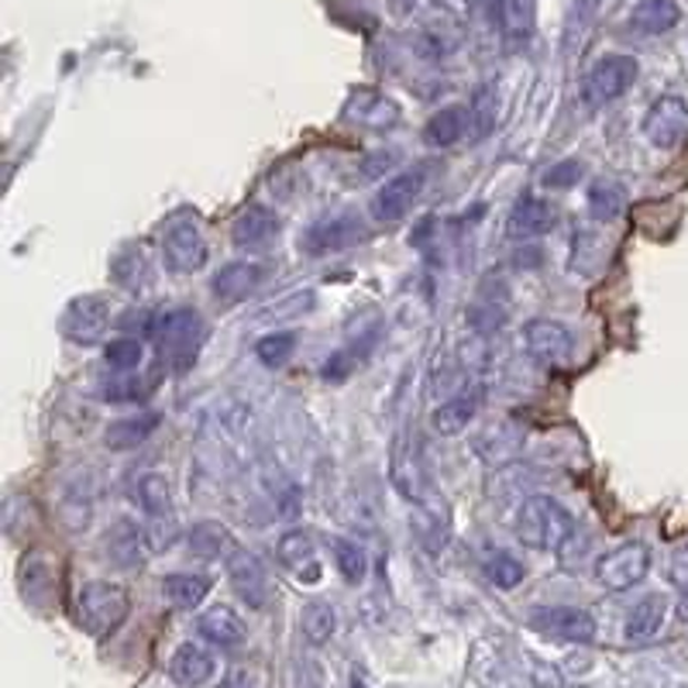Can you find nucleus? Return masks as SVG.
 Returning <instances> with one entry per match:
<instances>
[{
	"label": "nucleus",
	"mask_w": 688,
	"mask_h": 688,
	"mask_svg": "<svg viewBox=\"0 0 688 688\" xmlns=\"http://www.w3.org/2000/svg\"><path fill=\"white\" fill-rule=\"evenodd\" d=\"M469 128H472V110L462 104H451V107H441L434 118L423 125V141L430 149H451L469 135Z\"/></svg>",
	"instance_id": "nucleus-24"
},
{
	"label": "nucleus",
	"mask_w": 688,
	"mask_h": 688,
	"mask_svg": "<svg viewBox=\"0 0 688 688\" xmlns=\"http://www.w3.org/2000/svg\"><path fill=\"white\" fill-rule=\"evenodd\" d=\"M641 66L634 55H602V60L585 73V83H582V100L589 110H599V107H606L613 104L616 97H623L630 86H634Z\"/></svg>",
	"instance_id": "nucleus-6"
},
{
	"label": "nucleus",
	"mask_w": 688,
	"mask_h": 688,
	"mask_svg": "<svg viewBox=\"0 0 688 688\" xmlns=\"http://www.w3.org/2000/svg\"><path fill=\"white\" fill-rule=\"evenodd\" d=\"M665 616H668V599L665 595H644L634 610L626 613V626H623V634L626 641H634V644H644L651 637L662 634V626H665Z\"/></svg>",
	"instance_id": "nucleus-27"
},
{
	"label": "nucleus",
	"mask_w": 688,
	"mask_h": 688,
	"mask_svg": "<svg viewBox=\"0 0 688 688\" xmlns=\"http://www.w3.org/2000/svg\"><path fill=\"white\" fill-rule=\"evenodd\" d=\"M352 688H368V685H365V678H358V675H352Z\"/></svg>",
	"instance_id": "nucleus-49"
},
{
	"label": "nucleus",
	"mask_w": 688,
	"mask_h": 688,
	"mask_svg": "<svg viewBox=\"0 0 688 688\" xmlns=\"http://www.w3.org/2000/svg\"><path fill=\"white\" fill-rule=\"evenodd\" d=\"M530 626L537 630V634H548L555 641H571V644H589L595 637V620L576 606L537 610V613H530Z\"/></svg>",
	"instance_id": "nucleus-17"
},
{
	"label": "nucleus",
	"mask_w": 688,
	"mask_h": 688,
	"mask_svg": "<svg viewBox=\"0 0 688 688\" xmlns=\"http://www.w3.org/2000/svg\"><path fill=\"white\" fill-rule=\"evenodd\" d=\"M128 613H131V595L118 582H86L76 595V623L97 641L118 634Z\"/></svg>",
	"instance_id": "nucleus-3"
},
{
	"label": "nucleus",
	"mask_w": 688,
	"mask_h": 688,
	"mask_svg": "<svg viewBox=\"0 0 688 688\" xmlns=\"http://www.w3.org/2000/svg\"><path fill=\"white\" fill-rule=\"evenodd\" d=\"M217 671V662H214V654L207 647H200V644H183L176 647V654H172V662H169V675L176 678L183 688H200V685H207Z\"/></svg>",
	"instance_id": "nucleus-26"
},
{
	"label": "nucleus",
	"mask_w": 688,
	"mask_h": 688,
	"mask_svg": "<svg viewBox=\"0 0 688 688\" xmlns=\"http://www.w3.org/2000/svg\"><path fill=\"white\" fill-rule=\"evenodd\" d=\"M313 303H318V297H313V290H297V293H286L282 300L269 303L258 318H272V321H300L307 310H313Z\"/></svg>",
	"instance_id": "nucleus-42"
},
{
	"label": "nucleus",
	"mask_w": 688,
	"mask_h": 688,
	"mask_svg": "<svg viewBox=\"0 0 688 688\" xmlns=\"http://www.w3.org/2000/svg\"><path fill=\"white\" fill-rule=\"evenodd\" d=\"M681 616L688 620V592H685V599H681Z\"/></svg>",
	"instance_id": "nucleus-50"
},
{
	"label": "nucleus",
	"mask_w": 688,
	"mask_h": 688,
	"mask_svg": "<svg viewBox=\"0 0 688 688\" xmlns=\"http://www.w3.org/2000/svg\"><path fill=\"white\" fill-rule=\"evenodd\" d=\"M668 579L671 585H678L681 592H688V540L678 544L671 551V561H668Z\"/></svg>",
	"instance_id": "nucleus-47"
},
{
	"label": "nucleus",
	"mask_w": 688,
	"mask_h": 688,
	"mask_svg": "<svg viewBox=\"0 0 688 688\" xmlns=\"http://www.w3.org/2000/svg\"><path fill=\"white\" fill-rule=\"evenodd\" d=\"M110 318H114V303L110 297H100V293H83L76 300L66 303L63 318H60V331L73 341V344H97L104 341L107 327H110Z\"/></svg>",
	"instance_id": "nucleus-8"
},
{
	"label": "nucleus",
	"mask_w": 688,
	"mask_h": 688,
	"mask_svg": "<svg viewBox=\"0 0 688 688\" xmlns=\"http://www.w3.org/2000/svg\"><path fill=\"white\" fill-rule=\"evenodd\" d=\"M368 232H365V224L352 214H334V217H324L318 221L307 232L303 238V248L307 251H341V248H352L358 241H365Z\"/></svg>",
	"instance_id": "nucleus-20"
},
{
	"label": "nucleus",
	"mask_w": 688,
	"mask_h": 688,
	"mask_svg": "<svg viewBox=\"0 0 688 688\" xmlns=\"http://www.w3.org/2000/svg\"><path fill=\"white\" fill-rule=\"evenodd\" d=\"M516 537L534 551H561L576 537V520L558 499L530 496L516 513Z\"/></svg>",
	"instance_id": "nucleus-1"
},
{
	"label": "nucleus",
	"mask_w": 688,
	"mask_h": 688,
	"mask_svg": "<svg viewBox=\"0 0 688 688\" xmlns=\"http://www.w3.org/2000/svg\"><path fill=\"white\" fill-rule=\"evenodd\" d=\"M162 423L159 413H138V417H128V420H118V423H110L107 427V434H104V444L114 448V451H128V448H138V444H146L152 438V430Z\"/></svg>",
	"instance_id": "nucleus-32"
},
{
	"label": "nucleus",
	"mask_w": 688,
	"mask_h": 688,
	"mask_svg": "<svg viewBox=\"0 0 688 688\" xmlns=\"http://www.w3.org/2000/svg\"><path fill=\"white\" fill-rule=\"evenodd\" d=\"M599 4H602V0H571V11H568V21H565V45L568 49L582 45Z\"/></svg>",
	"instance_id": "nucleus-43"
},
{
	"label": "nucleus",
	"mask_w": 688,
	"mask_h": 688,
	"mask_svg": "<svg viewBox=\"0 0 688 688\" xmlns=\"http://www.w3.org/2000/svg\"><path fill=\"white\" fill-rule=\"evenodd\" d=\"M211 592V582L204 576H169L162 582V595L169 606H176V610H196L200 602L207 599Z\"/></svg>",
	"instance_id": "nucleus-34"
},
{
	"label": "nucleus",
	"mask_w": 688,
	"mask_h": 688,
	"mask_svg": "<svg viewBox=\"0 0 688 688\" xmlns=\"http://www.w3.org/2000/svg\"><path fill=\"white\" fill-rule=\"evenodd\" d=\"M300 626H303V637L313 647H324L334 637V630H337V613H334L331 602H324V599L307 602V610L300 616Z\"/></svg>",
	"instance_id": "nucleus-36"
},
{
	"label": "nucleus",
	"mask_w": 688,
	"mask_h": 688,
	"mask_svg": "<svg viewBox=\"0 0 688 688\" xmlns=\"http://www.w3.org/2000/svg\"><path fill=\"white\" fill-rule=\"evenodd\" d=\"M135 499L141 513H146V534L152 540V551H169L180 540V513L169 490V479L159 472H146L135 482Z\"/></svg>",
	"instance_id": "nucleus-4"
},
{
	"label": "nucleus",
	"mask_w": 688,
	"mask_h": 688,
	"mask_svg": "<svg viewBox=\"0 0 688 688\" xmlns=\"http://www.w3.org/2000/svg\"><path fill=\"white\" fill-rule=\"evenodd\" d=\"M585 204H589V214L595 221H616L623 211H626V190L616 183V180H595L589 186V196H585Z\"/></svg>",
	"instance_id": "nucleus-33"
},
{
	"label": "nucleus",
	"mask_w": 688,
	"mask_h": 688,
	"mask_svg": "<svg viewBox=\"0 0 688 688\" xmlns=\"http://www.w3.org/2000/svg\"><path fill=\"white\" fill-rule=\"evenodd\" d=\"M293 352H297V334H290V331L266 334L262 341L255 344V355L266 368H282L286 362L293 358Z\"/></svg>",
	"instance_id": "nucleus-40"
},
{
	"label": "nucleus",
	"mask_w": 688,
	"mask_h": 688,
	"mask_svg": "<svg viewBox=\"0 0 688 688\" xmlns=\"http://www.w3.org/2000/svg\"><path fill=\"white\" fill-rule=\"evenodd\" d=\"M524 576H527V568L506 551H496L485 558V579H490L496 589H516L524 582Z\"/></svg>",
	"instance_id": "nucleus-41"
},
{
	"label": "nucleus",
	"mask_w": 688,
	"mask_h": 688,
	"mask_svg": "<svg viewBox=\"0 0 688 688\" xmlns=\"http://www.w3.org/2000/svg\"><path fill=\"white\" fill-rule=\"evenodd\" d=\"M155 321H159V318H155L152 310H128L125 318L118 321V327H121V331H138L141 337H152V334H155Z\"/></svg>",
	"instance_id": "nucleus-46"
},
{
	"label": "nucleus",
	"mask_w": 688,
	"mask_h": 688,
	"mask_svg": "<svg viewBox=\"0 0 688 688\" xmlns=\"http://www.w3.org/2000/svg\"><path fill=\"white\" fill-rule=\"evenodd\" d=\"M496 21L509 49H520L530 39V11L524 0H496Z\"/></svg>",
	"instance_id": "nucleus-35"
},
{
	"label": "nucleus",
	"mask_w": 688,
	"mask_h": 688,
	"mask_svg": "<svg viewBox=\"0 0 688 688\" xmlns=\"http://www.w3.org/2000/svg\"><path fill=\"white\" fill-rule=\"evenodd\" d=\"M331 548H334V565H337V571H341V579L348 582V585L365 582L368 558H365V551H362V544L337 537V540L331 544Z\"/></svg>",
	"instance_id": "nucleus-38"
},
{
	"label": "nucleus",
	"mask_w": 688,
	"mask_h": 688,
	"mask_svg": "<svg viewBox=\"0 0 688 688\" xmlns=\"http://www.w3.org/2000/svg\"><path fill=\"white\" fill-rule=\"evenodd\" d=\"M110 279L118 282V286H125V290H131V293H146V290H152L155 269H152L149 251L141 248V245L121 248L118 255L110 258Z\"/></svg>",
	"instance_id": "nucleus-23"
},
{
	"label": "nucleus",
	"mask_w": 688,
	"mask_h": 688,
	"mask_svg": "<svg viewBox=\"0 0 688 688\" xmlns=\"http://www.w3.org/2000/svg\"><path fill=\"white\" fill-rule=\"evenodd\" d=\"M524 344H527V355L540 362L544 368H561L576 355V337H571V331L561 321H548V318H537L524 327Z\"/></svg>",
	"instance_id": "nucleus-11"
},
{
	"label": "nucleus",
	"mask_w": 688,
	"mask_h": 688,
	"mask_svg": "<svg viewBox=\"0 0 688 688\" xmlns=\"http://www.w3.org/2000/svg\"><path fill=\"white\" fill-rule=\"evenodd\" d=\"M141 358H146V344H141V337H118V341L104 344V365L114 372H135L141 365Z\"/></svg>",
	"instance_id": "nucleus-39"
},
{
	"label": "nucleus",
	"mask_w": 688,
	"mask_h": 688,
	"mask_svg": "<svg viewBox=\"0 0 688 688\" xmlns=\"http://www.w3.org/2000/svg\"><path fill=\"white\" fill-rule=\"evenodd\" d=\"M204 318L193 310V307H172L165 313H159L155 321V348H159V358L165 368H190L196 362V352L200 344H204Z\"/></svg>",
	"instance_id": "nucleus-2"
},
{
	"label": "nucleus",
	"mask_w": 688,
	"mask_h": 688,
	"mask_svg": "<svg viewBox=\"0 0 688 688\" xmlns=\"http://www.w3.org/2000/svg\"><path fill=\"white\" fill-rule=\"evenodd\" d=\"M551 227H555V207L548 204V200L524 196L520 204L513 207L509 221H506V235L513 241H530V238L548 235Z\"/></svg>",
	"instance_id": "nucleus-22"
},
{
	"label": "nucleus",
	"mask_w": 688,
	"mask_h": 688,
	"mask_svg": "<svg viewBox=\"0 0 688 688\" xmlns=\"http://www.w3.org/2000/svg\"><path fill=\"white\" fill-rule=\"evenodd\" d=\"M186 548H190V555L207 558V561H214V558H232L238 551L235 548V534L227 530L224 524H217V520L196 524L190 530V537H186Z\"/></svg>",
	"instance_id": "nucleus-31"
},
{
	"label": "nucleus",
	"mask_w": 688,
	"mask_h": 688,
	"mask_svg": "<svg viewBox=\"0 0 688 688\" xmlns=\"http://www.w3.org/2000/svg\"><path fill=\"white\" fill-rule=\"evenodd\" d=\"M678 21H681V8L675 0H634V11H630V24L641 35H665Z\"/></svg>",
	"instance_id": "nucleus-30"
},
{
	"label": "nucleus",
	"mask_w": 688,
	"mask_h": 688,
	"mask_svg": "<svg viewBox=\"0 0 688 688\" xmlns=\"http://www.w3.org/2000/svg\"><path fill=\"white\" fill-rule=\"evenodd\" d=\"M582 176H585V165L579 159H568V162H558V165H551L548 172H544V186L568 190V186H576Z\"/></svg>",
	"instance_id": "nucleus-45"
},
{
	"label": "nucleus",
	"mask_w": 688,
	"mask_h": 688,
	"mask_svg": "<svg viewBox=\"0 0 688 688\" xmlns=\"http://www.w3.org/2000/svg\"><path fill=\"white\" fill-rule=\"evenodd\" d=\"M149 551H152L149 534L138 530V524H131V520L114 524L104 534V555L110 558L114 568H121V571H138L141 565H146Z\"/></svg>",
	"instance_id": "nucleus-19"
},
{
	"label": "nucleus",
	"mask_w": 688,
	"mask_h": 688,
	"mask_svg": "<svg viewBox=\"0 0 688 688\" xmlns=\"http://www.w3.org/2000/svg\"><path fill=\"white\" fill-rule=\"evenodd\" d=\"M155 389V379H146V376H131V372H118L114 379H107L100 386V396L107 404H141L149 393Z\"/></svg>",
	"instance_id": "nucleus-37"
},
{
	"label": "nucleus",
	"mask_w": 688,
	"mask_h": 688,
	"mask_svg": "<svg viewBox=\"0 0 688 688\" xmlns=\"http://www.w3.org/2000/svg\"><path fill=\"white\" fill-rule=\"evenodd\" d=\"M647 571H651L647 544L630 540V544H623V548L602 555L595 561V582L602 589H610V592H630V589L641 585L647 579Z\"/></svg>",
	"instance_id": "nucleus-9"
},
{
	"label": "nucleus",
	"mask_w": 688,
	"mask_h": 688,
	"mask_svg": "<svg viewBox=\"0 0 688 688\" xmlns=\"http://www.w3.org/2000/svg\"><path fill=\"white\" fill-rule=\"evenodd\" d=\"M279 232H282L279 214L269 211V207L251 204V207H245V211L235 217V224H232V241H235V248H241V251L262 255V251H269V248L279 241Z\"/></svg>",
	"instance_id": "nucleus-16"
},
{
	"label": "nucleus",
	"mask_w": 688,
	"mask_h": 688,
	"mask_svg": "<svg viewBox=\"0 0 688 688\" xmlns=\"http://www.w3.org/2000/svg\"><path fill=\"white\" fill-rule=\"evenodd\" d=\"M341 118L355 128H365V131H393L399 125V118H404V110H399V104L389 94L362 86V90H355L348 97V104H344Z\"/></svg>",
	"instance_id": "nucleus-13"
},
{
	"label": "nucleus",
	"mask_w": 688,
	"mask_h": 688,
	"mask_svg": "<svg viewBox=\"0 0 688 688\" xmlns=\"http://www.w3.org/2000/svg\"><path fill=\"white\" fill-rule=\"evenodd\" d=\"M644 138L651 141L654 149L662 152H675L681 141L688 138V104L675 94H665L657 97L647 114H644V125H641Z\"/></svg>",
	"instance_id": "nucleus-10"
},
{
	"label": "nucleus",
	"mask_w": 688,
	"mask_h": 688,
	"mask_svg": "<svg viewBox=\"0 0 688 688\" xmlns=\"http://www.w3.org/2000/svg\"><path fill=\"white\" fill-rule=\"evenodd\" d=\"M276 555H279V565L290 571L300 585H318L324 579L318 540H313L307 530H286L276 544Z\"/></svg>",
	"instance_id": "nucleus-15"
},
{
	"label": "nucleus",
	"mask_w": 688,
	"mask_h": 688,
	"mask_svg": "<svg viewBox=\"0 0 688 688\" xmlns=\"http://www.w3.org/2000/svg\"><path fill=\"white\" fill-rule=\"evenodd\" d=\"M389 479L396 485V493L404 496L407 503H417L423 499L430 490H427V475H423V462H420V448L417 441L407 434H396L393 441V458H389Z\"/></svg>",
	"instance_id": "nucleus-14"
},
{
	"label": "nucleus",
	"mask_w": 688,
	"mask_h": 688,
	"mask_svg": "<svg viewBox=\"0 0 688 688\" xmlns=\"http://www.w3.org/2000/svg\"><path fill=\"white\" fill-rule=\"evenodd\" d=\"M479 407H482L479 389H465V393L451 396L448 404H441L434 413H430V427H434V434H441V438H454L479 417Z\"/></svg>",
	"instance_id": "nucleus-25"
},
{
	"label": "nucleus",
	"mask_w": 688,
	"mask_h": 688,
	"mask_svg": "<svg viewBox=\"0 0 688 688\" xmlns=\"http://www.w3.org/2000/svg\"><path fill=\"white\" fill-rule=\"evenodd\" d=\"M410 530L417 537V544L427 551V555H441L451 540V506L444 496L438 493H427L423 499L413 503V513H410Z\"/></svg>",
	"instance_id": "nucleus-12"
},
{
	"label": "nucleus",
	"mask_w": 688,
	"mask_h": 688,
	"mask_svg": "<svg viewBox=\"0 0 688 688\" xmlns=\"http://www.w3.org/2000/svg\"><path fill=\"white\" fill-rule=\"evenodd\" d=\"M227 579H232V589L235 595L245 602L248 610H266L269 602V576L262 561H258L251 551H235L227 558Z\"/></svg>",
	"instance_id": "nucleus-18"
},
{
	"label": "nucleus",
	"mask_w": 688,
	"mask_h": 688,
	"mask_svg": "<svg viewBox=\"0 0 688 688\" xmlns=\"http://www.w3.org/2000/svg\"><path fill=\"white\" fill-rule=\"evenodd\" d=\"M423 190H427V169L423 165L396 172V176H389L376 190V196H372L368 214L376 217L379 224H399V221H404L420 204Z\"/></svg>",
	"instance_id": "nucleus-7"
},
{
	"label": "nucleus",
	"mask_w": 688,
	"mask_h": 688,
	"mask_svg": "<svg viewBox=\"0 0 688 688\" xmlns=\"http://www.w3.org/2000/svg\"><path fill=\"white\" fill-rule=\"evenodd\" d=\"M472 110V128H475V138H485L493 128H496V100H493V86H482L475 94V100L469 104Z\"/></svg>",
	"instance_id": "nucleus-44"
},
{
	"label": "nucleus",
	"mask_w": 688,
	"mask_h": 688,
	"mask_svg": "<svg viewBox=\"0 0 688 688\" xmlns=\"http://www.w3.org/2000/svg\"><path fill=\"white\" fill-rule=\"evenodd\" d=\"M217 688H255V685H251V678L245 671H232Z\"/></svg>",
	"instance_id": "nucleus-48"
},
{
	"label": "nucleus",
	"mask_w": 688,
	"mask_h": 688,
	"mask_svg": "<svg viewBox=\"0 0 688 688\" xmlns=\"http://www.w3.org/2000/svg\"><path fill=\"white\" fill-rule=\"evenodd\" d=\"M520 448H524V430L509 420H499L490 430H482V438L475 441V451L482 454V462H490V465L513 462V458L520 454Z\"/></svg>",
	"instance_id": "nucleus-29"
},
{
	"label": "nucleus",
	"mask_w": 688,
	"mask_h": 688,
	"mask_svg": "<svg viewBox=\"0 0 688 688\" xmlns=\"http://www.w3.org/2000/svg\"><path fill=\"white\" fill-rule=\"evenodd\" d=\"M211 258V245L204 235V224H200L193 214H176L169 217L162 227V262L169 272L176 276H193L207 266Z\"/></svg>",
	"instance_id": "nucleus-5"
},
{
	"label": "nucleus",
	"mask_w": 688,
	"mask_h": 688,
	"mask_svg": "<svg viewBox=\"0 0 688 688\" xmlns=\"http://www.w3.org/2000/svg\"><path fill=\"white\" fill-rule=\"evenodd\" d=\"M196 630H200V637H204L207 644H214V647H221V651L245 644V623L232 606H211L204 616L196 620Z\"/></svg>",
	"instance_id": "nucleus-28"
},
{
	"label": "nucleus",
	"mask_w": 688,
	"mask_h": 688,
	"mask_svg": "<svg viewBox=\"0 0 688 688\" xmlns=\"http://www.w3.org/2000/svg\"><path fill=\"white\" fill-rule=\"evenodd\" d=\"M266 276H269V269L258 262H227L224 269L214 272L211 290L221 303H241L266 282Z\"/></svg>",
	"instance_id": "nucleus-21"
}]
</instances>
